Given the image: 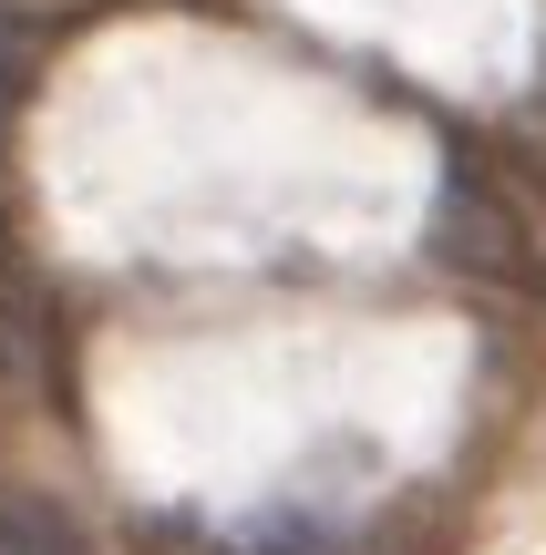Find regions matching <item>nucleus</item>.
I'll list each match as a JSON object with an SVG mask.
<instances>
[{
  "mask_svg": "<svg viewBox=\"0 0 546 555\" xmlns=\"http://www.w3.org/2000/svg\"><path fill=\"white\" fill-rule=\"evenodd\" d=\"M31 73H41V31L21 0H0V134H11V114L31 103Z\"/></svg>",
  "mask_w": 546,
  "mask_h": 555,
  "instance_id": "4",
  "label": "nucleus"
},
{
  "mask_svg": "<svg viewBox=\"0 0 546 555\" xmlns=\"http://www.w3.org/2000/svg\"><path fill=\"white\" fill-rule=\"evenodd\" d=\"M0 555H103V535L52 494L41 474L0 463Z\"/></svg>",
  "mask_w": 546,
  "mask_h": 555,
  "instance_id": "2",
  "label": "nucleus"
},
{
  "mask_svg": "<svg viewBox=\"0 0 546 555\" xmlns=\"http://www.w3.org/2000/svg\"><path fill=\"white\" fill-rule=\"evenodd\" d=\"M433 258L485 278V288H546V237L536 217L485 176V165H454L444 196H433Z\"/></svg>",
  "mask_w": 546,
  "mask_h": 555,
  "instance_id": "1",
  "label": "nucleus"
},
{
  "mask_svg": "<svg viewBox=\"0 0 546 555\" xmlns=\"http://www.w3.org/2000/svg\"><path fill=\"white\" fill-rule=\"evenodd\" d=\"M536 114H546V73H536Z\"/></svg>",
  "mask_w": 546,
  "mask_h": 555,
  "instance_id": "5",
  "label": "nucleus"
},
{
  "mask_svg": "<svg viewBox=\"0 0 546 555\" xmlns=\"http://www.w3.org/2000/svg\"><path fill=\"white\" fill-rule=\"evenodd\" d=\"M135 555H371L361 535H330V525H268V535H196V525H144Z\"/></svg>",
  "mask_w": 546,
  "mask_h": 555,
  "instance_id": "3",
  "label": "nucleus"
}]
</instances>
